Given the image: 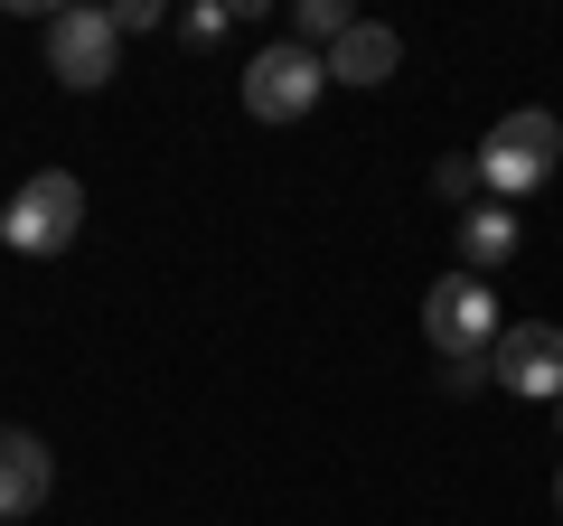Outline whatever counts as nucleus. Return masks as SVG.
<instances>
[{
    "label": "nucleus",
    "instance_id": "obj_1",
    "mask_svg": "<svg viewBox=\"0 0 563 526\" xmlns=\"http://www.w3.org/2000/svg\"><path fill=\"white\" fill-rule=\"evenodd\" d=\"M422 339L442 348L451 366H488V348L507 339V320H498V292H488L479 273H442V283L422 292Z\"/></svg>",
    "mask_w": 563,
    "mask_h": 526
},
{
    "label": "nucleus",
    "instance_id": "obj_2",
    "mask_svg": "<svg viewBox=\"0 0 563 526\" xmlns=\"http://www.w3.org/2000/svg\"><path fill=\"white\" fill-rule=\"evenodd\" d=\"M76 235H85V179L76 169H38V179H20V198L0 207V244L10 254H66Z\"/></svg>",
    "mask_w": 563,
    "mask_h": 526
},
{
    "label": "nucleus",
    "instance_id": "obj_3",
    "mask_svg": "<svg viewBox=\"0 0 563 526\" xmlns=\"http://www.w3.org/2000/svg\"><path fill=\"white\" fill-rule=\"evenodd\" d=\"M320 85H329V57H310L301 39H273V47L244 57V113L254 122H301L320 103Z\"/></svg>",
    "mask_w": 563,
    "mask_h": 526
},
{
    "label": "nucleus",
    "instance_id": "obj_4",
    "mask_svg": "<svg viewBox=\"0 0 563 526\" xmlns=\"http://www.w3.org/2000/svg\"><path fill=\"white\" fill-rule=\"evenodd\" d=\"M113 66H122V29H113V10L76 0V10H57V20H47V76H57V85L95 95V85H113Z\"/></svg>",
    "mask_w": 563,
    "mask_h": 526
},
{
    "label": "nucleus",
    "instance_id": "obj_5",
    "mask_svg": "<svg viewBox=\"0 0 563 526\" xmlns=\"http://www.w3.org/2000/svg\"><path fill=\"white\" fill-rule=\"evenodd\" d=\"M554 151H563L554 113H507L498 132L479 142V179L498 188V198H526V188H544V179H554Z\"/></svg>",
    "mask_w": 563,
    "mask_h": 526
},
{
    "label": "nucleus",
    "instance_id": "obj_6",
    "mask_svg": "<svg viewBox=\"0 0 563 526\" xmlns=\"http://www.w3.org/2000/svg\"><path fill=\"white\" fill-rule=\"evenodd\" d=\"M488 376L526 405H563V329L554 320H507V339L488 348Z\"/></svg>",
    "mask_w": 563,
    "mask_h": 526
},
{
    "label": "nucleus",
    "instance_id": "obj_7",
    "mask_svg": "<svg viewBox=\"0 0 563 526\" xmlns=\"http://www.w3.org/2000/svg\"><path fill=\"white\" fill-rule=\"evenodd\" d=\"M47 489H57V461H47L38 432L0 424V526H29L47 507Z\"/></svg>",
    "mask_w": 563,
    "mask_h": 526
},
{
    "label": "nucleus",
    "instance_id": "obj_8",
    "mask_svg": "<svg viewBox=\"0 0 563 526\" xmlns=\"http://www.w3.org/2000/svg\"><path fill=\"white\" fill-rule=\"evenodd\" d=\"M395 66H404V39L385 20H357L339 47H329V85H385Z\"/></svg>",
    "mask_w": 563,
    "mask_h": 526
},
{
    "label": "nucleus",
    "instance_id": "obj_9",
    "mask_svg": "<svg viewBox=\"0 0 563 526\" xmlns=\"http://www.w3.org/2000/svg\"><path fill=\"white\" fill-rule=\"evenodd\" d=\"M517 254V217L507 207H470L461 217V273H488V263Z\"/></svg>",
    "mask_w": 563,
    "mask_h": 526
},
{
    "label": "nucleus",
    "instance_id": "obj_10",
    "mask_svg": "<svg viewBox=\"0 0 563 526\" xmlns=\"http://www.w3.org/2000/svg\"><path fill=\"white\" fill-rule=\"evenodd\" d=\"M347 29H357V10H347V0H291V39H301L310 57H329Z\"/></svg>",
    "mask_w": 563,
    "mask_h": 526
},
{
    "label": "nucleus",
    "instance_id": "obj_11",
    "mask_svg": "<svg viewBox=\"0 0 563 526\" xmlns=\"http://www.w3.org/2000/svg\"><path fill=\"white\" fill-rule=\"evenodd\" d=\"M432 188H442V198H470V188H488V179H479V151H470V161H442V169H432Z\"/></svg>",
    "mask_w": 563,
    "mask_h": 526
},
{
    "label": "nucleus",
    "instance_id": "obj_12",
    "mask_svg": "<svg viewBox=\"0 0 563 526\" xmlns=\"http://www.w3.org/2000/svg\"><path fill=\"white\" fill-rule=\"evenodd\" d=\"M225 20H235L225 0H207V10H188V47H217V39H225Z\"/></svg>",
    "mask_w": 563,
    "mask_h": 526
},
{
    "label": "nucleus",
    "instance_id": "obj_13",
    "mask_svg": "<svg viewBox=\"0 0 563 526\" xmlns=\"http://www.w3.org/2000/svg\"><path fill=\"white\" fill-rule=\"evenodd\" d=\"M113 29L132 39V29H161V0H113Z\"/></svg>",
    "mask_w": 563,
    "mask_h": 526
},
{
    "label": "nucleus",
    "instance_id": "obj_14",
    "mask_svg": "<svg viewBox=\"0 0 563 526\" xmlns=\"http://www.w3.org/2000/svg\"><path fill=\"white\" fill-rule=\"evenodd\" d=\"M554 507H563V470H554Z\"/></svg>",
    "mask_w": 563,
    "mask_h": 526
}]
</instances>
